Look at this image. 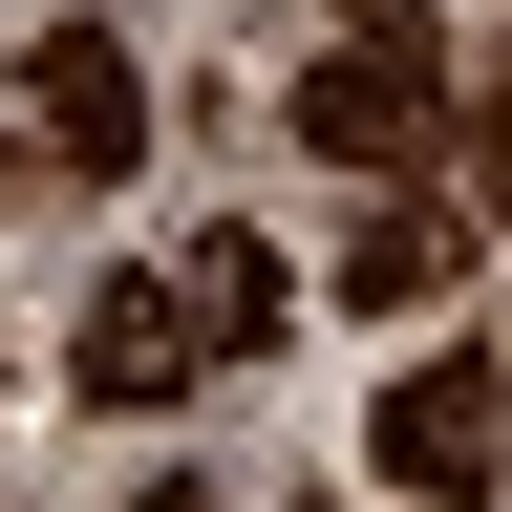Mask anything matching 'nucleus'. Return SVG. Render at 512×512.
Here are the masks:
<instances>
[{"mask_svg": "<svg viewBox=\"0 0 512 512\" xmlns=\"http://www.w3.org/2000/svg\"><path fill=\"white\" fill-rule=\"evenodd\" d=\"M299 150L320 171H427V0H363L299 64Z\"/></svg>", "mask_w": 512, "mask_h": 512, "instance_id": "f257e3e1", "label": "nucleus"}, {"mask_svg": "<svg viewBox=\"0 0 512 512\" xmlns=\"http://www.w3.org/2000/svg\"><path fill=\"white\" fill-rule=\"evenodd\" d=\"M22 128H43V171H150V64L107 22H43L22 43Z\"/></svg>", "mask_w": 512, "mask_h": 512, "instance_id": "f03ea898", "label": "nucleus"}, {"mask_svg": "<svg viewBox=\"0 0 512 512\" xmlns=\"http://www.w3.org/2000/svg\"><path fill=\"white\" fill-rule=\"evenodd\" d=\"M363 448H384V491H427V512H470V491H491V363H470V342H448V363H406V384H384V427H363Z\"/></svg>", "mask_w": 512, "mask_h": 512, "instance_id": "7ed1b4c3", "label": "nucleus"}, {"mask_svg": "<svg viewBox=\"0 0 512 512\" xmlns=\"http://www.w3.org/2000/svg\"><path fill=\"white\" fill-rule=\"evenodd\" d=\"M150 278H171V320H192V363H256V342H278V235H192V256H150Z\"/></svg>", "mask_w": 512, "mask_h": 512, "instance_id": "20e7f679", "label": "nucleus"}, {"mask_svg": "<svg viewBox=\"0 0 512 512\" xmlns=\"http://www.w3.org/2000/svg\"><path fill=\"white\" fill-rule=\"evenodd\" d=\"M448 278H470V214H448V192H363L342 299H448Z\"/></svg>", "mask_w": 512, "mask_h": 512, "instance_id": "39448f33", "label": "nucleus"}, {"mask_svg": "<svg viewBox=\"0 0 512 512\" xmlns=\"http://www.w3.org/2000/svg\"><path fill=\"white\" fill-rule=\"evenodd\" d=\"M171 384H192L171 278H107V299H86V406H171Z\"/></svg>", "mask_w": 512, "mask_h": 512, "instance_id": "423d86ee", "label": "nucleus"}, {"mask_svg": "<svg viewBox=\"0 0 512 512\" xmlns=\"http://www.w3.org/2000/svg\"><path fill=\"white\" fill-rule=\"evenodd\" d=\"M128 512H214V491H128Z\"/></svg>", "mask_w": 512, "mask_h": 512, "instance_id": "0eeeda50", "label": "nucleus"}, {"mask_svg": "<svg viewBox=\"0 0 512 512\" xmlns=\"http://www.w3.org/2000/svg\"><path fill=\"white\" fill-rule=\"evenodd\" d=\"M0 192H22V128H0Z\"/></svg>", "mask_w": 512, "mask_h": 512, "instance_id": "6e6552de", "label": "nucleus"}]
</instances>
